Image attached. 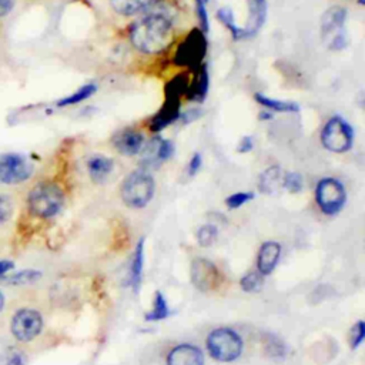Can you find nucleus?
<instances>
[{"instance_id":"1","label":"nucleus","mask_w":365,"mask_h":365,"mask_svg":"<svg viewBox=\"0 0 365 365\" xmlns=\"http://www.w3.org/2000/svg\"><path fill=\"white\" fill-rule=\"evenodd\" d=\"M174 21V9L155 0L130 27L131 44L144 54L161 53L173 41Z\"/></svg>"},{"instance_id":"2","label":"nucleus","mask_w":365,"mask_h":365,"mask_svg":"<svg viewBox=\"0 0 365 365\" xmlns=\"http://www.w3.org/2000/svg\"><path fill=\"white\" fill-rule=\"evenodd\" d=\"M155 181L148 170L130 173L121 184V200L130 208H144L154 197Z\"/></svg>"},{"instance_id":"3","label":"nucleus","mask_w":365,"mask_h":365,"mask_svg":"<svg viewBox=\"0 0 365 365\" xmlns=\"http://www.w3.org/2000/svg\"><path fill=\"white\" fill-rule=\"evenodd\" d=\"M64 204L61 188L53 182H38L31 188L27 197V205L33 215L51 218L60 212Z\"/></svg>"},{"instance_id":"4","label":"nucleus","mask_w":365,"mask_h":365,"mask_svg":"<svg viewBox=\"0 0 365 365\" xmlns=\"http://www.w3.org/2000/svg\"><path fill=\"white\" fill-rule=\"evenodd\" d=\"M210 356L218 362H232L241 356L242 338L231 328L221 327L212 329L205 341Z\"/></svg>"},{"instance_id":"5","label":"nucleus","mask_w":365,"mask_h":365,"mask_svg":"<svg viewBox=\"0 0 365 365\" xmlns=\"http://www.w3.org/2000/svg\"><path fill=\"white\" fill-rule=\"evenodd\" d=\"M321 143L328 151L345 153L352 148L354 130L345 118L334 115L322 127Z\"/></svg>"},{"instance_id":"6","label":"nucleus","mask_w":365,"mask_h":365,"mask_svg":"<svg viewBox=\"0 0 365 365\" xmlns=\"http://www.w3.org/2000/svg\"><path fill=\"white\" fill-rule=\"evenodd\" d=\"M315 201L325 215L338 214L346 201L344 184L332 177L321 178L315 187Z\"/></svg>"},{"instance_id":"7","label":"nucleus","mask_w":365,"mask_h":365,"mask_svg":"<svg viewBox=\"0 0 365 365\" xmlns=\"http://www.w3.org/2000/svg\"><path fill=\"white\" fill-rule=\"evenodd\" d=\"M207 53V38L200 29H194L180 43L174 53V63L180 67L198 68Z\"/></svg>"},{"instance_id":"8","label":"nucleus","mask_w":365,"mask_h":365,"mask_svg":"<svg viewBox=\"0 0 365 365\" xmlns=\"http://www.w3.org/2000/svg\"><path fill=\"white\" fill-rule=\"evenodd\" d=\"M346 19V9L341 6H334L325 11L321 20L322 36L327 44L332 50H341L346 46L348 38L344 29Z\"/></svg>"},{"instance_id":"9","label":"nucleus","mask_w":365,"mask_h":365,"mask_svg":"<svg viewBox=\"0 0 365 365\" xmlns=\"http://www.w3.org/2000/svg\"><path fill=\"white\" fill-rule=\"evenodd\" d=\"M43 328V317L33 308H21L11 318V334L17 341L29 342L34 339Z\"/></svg>"},{"instance_id":"10","label":"nucleus","mask_w":365,"mask_h":365,"mask_svg":"<svg viewBox=\"0 0 365 365\" xmlns=\"http://www.w3.org/2000/svg\"><path fill=\"white\" fill-rule=\"evenodd\" d=\"M33 174V164L20 154L0 155V182L7 185L20 184Z\"/></svg>"},{"instance_id":"11","label":"nucleus","mask_w":365,"mask_h":365,"mask_svg":"<svg viewBox=\"0 0 365 365\" xmlns=\"http://www.w3.org/2000/svg\"><path fill=\"white\" fill-rule=\"evenodd\" d=\"M191 282L197 289L208 292L218 287L220 271L210 259L195 258L191 264Z\"/></svg>"},{"instance_id":"12","label":"nucleus","mask_w":365,"mask_h":365,"mask_svg":"<svg viewBox=\"0 0 365 365\" xmlns=\"http://www.w3.org/2000/svg\"><path fill=\"white\" fill-rule=\"evenodd\" d=\"M181 97L165 94L164 104L161 108L151 117L150 120V130L154 133H158L164 130L168 124L177 121L180 118V108H181Z\"/></svg>"},{"instance_id":"13","label":"nucleus","mask_w":365,"mask_h":365,"mask_svg":"<svg viewBox=\"0 0 365 365\" xmlns=\"http://www.w3.org/2000/svg\"><path fill=\"white\" fill-rule=\"evenodd\" d=\"M113 145L121 155H135L144 145V135L134 128H123L113 135Z\"/></svg>"},{"instance_id":"14","label":"nucleus","mask_w":365,"mask_h":365,"mask_svg":"<svg viewBox=\"0 0 365 365\" xmlns=\"http://www.w3.org/2000/svg\"><path fill=\"white\" fill-rule=\"evenodd\" d=\"M167 365H204L202 351L192 344L175 345L165 358Z\"/></svg>"},{"instance_id":"15","label":"nucleus","mask_w":365,"mask_h":365,"mask_svg":"<svg viewBox=\"0 0 365 365\" xmlns=\"http://www.w3.org/2000/svg\"><path fill=\"white\" fill-rule=\"evenodd\" d=\"M281 257V245L277 241H265L259 247L258 255H257V271L265 277L269 275Z\"/></svg>"},{"instance_id":"16","label":"nucleus","mask_w":365,"mask_h":365,"mask_svg":"<svg viewBox=\"0 0 365 365\" xmlns=\"http://www.w3.org/2000/svg\"><path fill=\"white\" fill-rule=\"evenodd\" d=\"M250 17L247 21V27L244 30V38L251 37L258 33V30L264 26L267 17V0H247Z\"/></svg>"},{"instance_id":"17","label":"nucleus","mask_w":365,"mask_h":365,"mask_svg":"<svg viewBox=\"0 0 365 365\" xmlns=\"http://www.w3.org/2000/svg\"><path fill=\"white\" fill-rule=\"evenodd\" d=\"M258 188L261 192L265 194H277L284 188V171L278 165H271L262 174L258 180Z\"/></svg>"},{"instance_id":"18","label":"nucleus","mask_w":365,"mask_h":365,"mask_svg":"<svg viewBox=\"0 0 365 365\" xmlns=\"http://www.w3.org/2000/svg\"><path fill=\"white\" fill-rule=\"evenodd\" d=\"M208 86H210V80H208V70L205 66H200L198 71L195 74V77L190 81L188 84V90H187V98L190 101H195V103H202L204 98L207 97L208 93Z\"/></svg>"},{"instance_id":"19","label":"nucleus","mask_w":365,"mask_h":365,"mask_svg":"<svg viewBox=\"0 0 365 365\" xmlns=\"http://www.w3.org/2000/svg\"><path fill=\"white\" fill-rule=\"evenodd\" d=\"M143 269H144V238H140L133 258H131V264H130V287L134 289V292L138 291L141 279H143Z\"/></svg>"},{"instance_id":"20","label":"nucleus","mask_w":365,"mask_h":365,"mask_svg":"<svg viewBox=\"0 0 365 365\" xmlns=\"http://www.w3.org/2000/svg\"><path fill=\"white\" fill-rule=\"evenodd\" d=\"M114 167V161L104 155H93L87 160V170L93 181L100 182L106 180V177L111 173Z\"/></svg>"},{"instance_id":"21","label":"nucleus","mask_w":365,"mask_h":365,"mask_svg":"<svg viewBox=\"0 0 365 365\" xmlns=\"http://www.w3.org/2000/svg\"><path fill=\"white\" fill-rule=\"evenodd\" d=\"M155 0H110L113 10L120 16H135L145 11Z\"/></svg>"},{"instance_id":"22","label":"nucleus","mask_w":365,"mask_h":365,"mask_svg":"<svg viewBox=\"0 0 365 365\" xmlns=\"http://www.w3.org/2000/svg\"><path fill=\"white\" fill-rule=\"evenodd\" d=\"M163 137H153L148 143H145L141 148V164L145 167V170L151 167H158L161 164L160 160V145H161Z\"/></svg>"},{"instance_id":"23","label":"nucleus","mask_w":365,"mask_h":365,"mask_svg":"<svg viewBox=\"0 0 365 365\" xmlns=\"http://www.w3.org/2000/svg\"><path fill=\"white\" fill-rule=\"evenodd\" d=\"M254 98L257 100L258 104L272 110V111H278V113H298L299 111V106L297 103L292 101H284V100H277V98H269L261 93H257L254 96Z\"/></svg>"},{"instance_id":"24","label":"nucleus","mask_w":365,"mask_h":365,"mask_svg":"<svg viewBox=\"0 0 365 365\" xmlns=\"http://www.w3.org/2000/svg\"><path fill=\"white\" fill-rule=\"evenodd\" d=\"M171 315L168 304L165 297L163 295V292L157 291L154 295V301H153V308L150 312L145 314V321L148 322H155V321H163L165 318H168Z\"/></svg>"},{"instance_id":"25","label":"nucleus","mask_w":365,"mask_h":365,"mask_svg":"<svg viewBox=\"0 0 365 365\" xmlns=\"http://www.w3.org/2000/svg\"><path fill=\"white\" fill-rule=\"evenodd\" d=\"M96 91H97L96 83L84 84L83 87H80L78 90H76L73 94H70V96H67V97L58 100V101H57V106H58V107H66V106H73V104L81 103V101L90 98Z\"/></svg>"},{"instance_id":"26","label":"nucleus","mask_w":365,"mask_h":365,"mask_svg":"<svg viewBox=\"0 0 365 365\" xmlns=\"http://www.w3.org/2000/svg\"><path fill=\"white\" fill-rule=\"evenodd\" d=\"M217 19L222 23L224 27H227V29L230 30V33H231V36H232L234 40L244 38V30L235 24L234 14H232L231 9H228V7H221V9L217 11Z\"/></svg>"},{"instance_id":"27","label":"nucleus","mask_w":365,"mask_h":365,"mask_svg":"<svg viewBox=\"0 0 365 365\" xmlns=\"http://www.w3.org/2000/svg\"><path fill=\"white\" fill-rule=\"evenodd\" d=\"M262 284H264V279L258 271H250L240 279V287L242 288L244 292H248V294L259 292L262 289Z\"/></svg>"},{"instance_id":"28","label":"nucleus","mask_w":365,"mask_h":365,"mask_svg":"<svg viewBox=\"0 0 365 365\" xmlns=\"http://www.w3.org/2000/svg\"><path fill=\"white\" fill-rule=\"evenodd\" d=\"M218 230L212 224H204L197 231V241L201 247H210L217 240Z\"/></svg>"},{"instance_id":"29","label":"nucleus","mask_w":365,"mask_h":365,"mask_svg":"<svg viewBox=\"0 0 365 365\" xmlns=\"http://www.w3.org/2000/svg\"><path fill=\"white\" fill-rule=\"evenodd\" d=\"M284 188L289 192H299L304 188V178L297 171L284 173Z\"/></svg>"},{"instance_id":"30","label":"nucleus","mask_w":365,"mask_h":365,"mask_svg":"<svg viewBox=\"0 0 365 365\" xmlns=\"http://www.w3.org/2000/svg\"><path fill=\"white\" fill-rule=\"evenodd\" d=\"M252 198H254L252 192H250V191H240V192H234L230 197H227L225 198V204H227L228 208L235 210V208H240L241 205H244L245 202L251 201Z\"/></svg>"},{"instance_id":"31","label":"nucleus","mask_w":365,"mask_h":365,"mask_svg":"<svg viewBox=\"0 0 365 365\" xmlns=\"http://www.w3.org/2000/svg\"><path fill=\"white\" fill-rule=\"evenodd\" d=\"M365 338V324L364 321H358L352 328H351V335H349V345L352 349L359 348V345L364 342Z\"/></svg>"},{"instance_id":"32","label":"nucleus","mask_w":365,"mask_h":365,"mask_svg":"<svg viewBox=\"0 0 365 365\" xmlns=\"http://www.w3.org/2000/svg\"><path fill=\"white\" fill-rule=\"evenodd\" d=\"M13 214V202L11 200L0 192V224H4L10 220Z\"/></svg>"},{"instance_id":"33","label":"nucleus","mask_w":365,"mask_h":365,"mask_svg":"<svg viewBox=\"0 0 365 365\" xmlns=\"http://www.w3.org/2000/svg\"><path fill=\"white\" fill-rule=\"evenodd\" d=\"M40 275H41V272H38V271H31V269L30 271H21V272L13 275L9 281L11 284H26V282H31V281L37 279Z\"/></svg>"},{"instance_id":"34","label":"nucleus","mask_w":365,"mask_h":365,"mask_svg":"<svg viewBox=\"0 0 365 365\" xmlns=\"http://www.w3.org/2000/svg\"><path fill=\"white\" fill-rule=\"evenodd\" d=\"M173 154H174V144L170 140L163 138L161 145H160V160H161V163L167 161L170 157H173Z\"/></svg>"},{"instance_id":"35","label":"nucleus","mask_w":365,"mask_h":365,"mask_svg":"<svg viewBox=\"0 0 365 365\" xmlns=\"http://www.w3.org/2000/svg\"><path fill=\"white\" fill-rule=\"evenodd\" d=\"M201 114H202V111L200 108H190L184 113H180V120L182 121V124H190V123L198 120L201 117Z\"/></svg>"},{"instance_id":"36","label":"nucleus","mask_w":365,"mask_h":365,"mask_svg":"<svg viewBox=\"0 0 365 365\" xmlns=\"http://www.w3.org/2000/svg\"><path fill=\"white\" fill-rule=\"evenodd\" d=\"M201 164H202V157H201L200 153H195L191 157L190 163H188V174H190V177H192V175H195L198 173Z\"/></svg>"},{"instance_id":"37","label":"nucleus","mask_w":365,"mask_h":365,"mask_svg":"<svg viewBox=\"0 0 365 365\" xmlns=\"http://www.w3.org/2000/svg\"><path fill=\"white\" fill-rule=\"evenodd\" d=\"M252 148H254V138L250 137V135L242 137V140H241L240 144H238V151H240V153H248V151H251Z\"/></svg>"},{"instance_id":"38","label":"nucleus","mask_w":365,"mask_h":365,"mask_svg":"<svg viewBox=\"0 0 365 365\" xmlns=\"http://www.w3.org/2000/svg\"><path fill=\"white\" fill-rule=\"evenodd\" d=\"M26 356L21 352H13L11 358L9 359V365H24Z\"/></svg>"},{"instance_id":"39","label":"nucleus","mask_w":365,"mask_h":365,"mask_svg":"<svg viewBox=\"0 0 365 365\" xmlns=\"http://www.w3.org/2000/svg\"><path fill=\"white\" fill-rule=\"evenodd\" d=\"M13 0H0V17L10 13V10L13 9Z\"/></svg>"},{"instance_id":"40","label":"nucleus","mask_w":365,"mask_h":365,"mask_svg":"<svg viewBox=\"0 0 365 365\" xmlns=\"http://www.w3.org/2000/svg\"><path fill=\"white\" fill-rule=\"evenodd\" d=\"M13 268V262L11 261H0V275L9 272Z\"/></svg>"},{"instance_id":"41","label":"nucleus","mask_w":365,"mask_h":365,"mask_svg":"<svg viewBox=\"0 0 365 365\" xmlns=\"http://www.w3.org/2000/svg\"><path fill=\"white\" fill-rule=\"evenodd\" d=\"M3 305H4V297H3V294L0 292V311L3 309Z\"/></svg>"},{"instance_id":"42","label":"nucleus","mask_w":365,"mask_h":365,"mask_svg":"<svg viewBox=\"0 0 365 365\" xmlns=\"http://www.w3.org/2000/svg\"><path fill=\"white\" fill-rule=\"evenodd\" d=\"M194 1H200V3H205V4H207V3H208V0H194Z\"/></svg>"}]
</instances>
